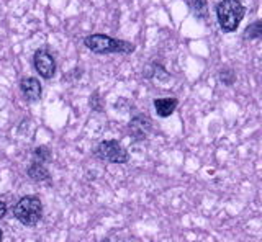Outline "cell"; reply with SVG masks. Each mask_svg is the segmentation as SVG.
Listing matches in <instances>:
<instances>
[{
	"instance_id": "obj_5",
	"label": "cell",
	"mask_w": 262,
	"mask_h": 242,
	"mask_svg": "<svg viewBox=\"0 0 262 242\" xmlns=\"http://www.w3.org/2000/svg\"><path fill=\"white\" fill-rule=\"evenodd\" d=\"M33 66L35 70L43 79H51L56 74V61L54 56L48 50H38L33 54Z\"/></svg>"
},
{
	"instance_id": "obj_3",
	"label": "cell",
	"mask_w": 262,
	"mask_h": 242,
	"mask_svg": "<svg viewBox=\"0 0 262 242\" xmlns=\"http://www.w3.org/2000/svg\"><path fill=\"white\" fill-rule=\"evenodd\" d=\"M13 214L25 226H36L43 217V205L38 197H23L13 208Z\"/></svg>"
},
{
	"instance_id": "obj_2",
	"label": "cell",
	"mask_w": 262,
	"mask_h": 242,
	"mask_svg": "<svg viewBox=\"0 0 262 242\" xmlns=\"http://www.w3.org/2000/svg\"><path fill=\"white\" fill-rule=\"evenodd\" d=\"M246 9L239 0H221L216 5V18L225 33H233L244 18Z\"/></svg>"
},
{
	"instance_id": "obj_14",
	"label": "cell",
	"mask_w": 262,
	"mask_h": 242,
	"mask_svg": "<svg viewBox=\"0 0 262 242\" xmlns=\"http://www.w3.org/2000/svg\"><path fill=\"white\" fill-rule=\"evenodd\" d=\"M7 214V205L4 203V201H0V220Z\"/></svg>"
},
{
	"instance_id": "obj_6",
	"label": "cell",
	"mask_w": 262,
	"mask_h": 242,
	"mask_svg": "<svg viewBox=\"0 0 262 242\" xmlns=\"http://www.w3.org/2000/svg\"><path fill=\"white\" fill-rule=\"evenodd\" d=\"M151 130H152L151 119L146 116H141V115L135 116L129 123V133L136 141H144L147 136H149Z\"/></svg>"
},
{
	"instance_id": "obj_4",
	"label": "cell",
	"mask_w": 262,
	"mask_h": 242,
	"mask_svg": "<svg viewBox=\"0 0 262 242\" xmlns=\"http://www.w3.org/2000/svg\"><path fill=\"white\" fill-rule=\"evenodd\" d=\"M95 156L100 160H105V162H110V164H125L129 160L126 149L115 139L102 141L98 144V148L95 149Z\"/></svg>"
},
{
	"instance_id": "obj_7",
	"label": "cell",
	"mask_w": 262,
	"mask_h": 242,
	"mask_svg": "<svg viewBox=\"0 0 262 242\" xmlns=\"http://www.w3.org/2000/svg\"><path fill=\"white\" fill-rule=\"evenodd\" d=\"M20 90L28 102H38L41 99V84L36 77H23L20 80Z\"/></svg>"
},
{
	"instance_id": "obj_8",
	"label": "cell",
	"mask_w": 262,
	"mask_h": 242,
	"mask_svg": "<svg viewBox=\"0 0 262 242\" xmlns=\"http://www.w3.org/2000/svg\"><path fill=\"white\" fill-rule=\"evenodd\" d=\"M179 107V100L174 99V96H166V99H156L154 100V108L156 113L161 118H167L172 113L176 111V108Z\"/></svg>"
},
{
	"instance_id": "obj_1",
	"label": "cell",
	"mask_w": 262,
	"mask_h": 242,
	"mask_svg": "<svg viewBox=\"0 0 262 242\" xmlns=\"http://www.w3.org/2000/svg\"><path fill=\"white\" fill-rule=\"evenodd\" d=\"M84 44L95 54H115V53L129 54L135 51V44L123 41V39L112 38L103 33H95V35L85 36Z\"/></svg>"
},
{
	"instance_id": "obj_12",
	"label": "cell",
	"mask_w": 262,
	"mask_h": 242,
	"mask_svg": "<svg viewBox=\"0 0 262 242\" xmlns=\"http://www.w3.org/2000/svg\"><path fill=\"white\" fill-rule=\"evenodd\" d=\"M33 159H35L36 164H46L51 160V152H49V149L45 146L36 148L35 151H33Z\"/></svg>"
},
{
	"instance_id": "obj_10",
	"label": "cell",
	"mask_w": 262,
	"mask_h": 242,
	"mask_svg": "<svg viewBox=\"0 0 262 242\" xmlns=\"http://www.w3.org/2000/svg\"><path fill=\"white\" fill-rule=\"evenodd\" d=\"M28 175L35 182H48L49 180V171L45 167V164L33 162L28 168Z\"/></svg>"
},
{
	"instance_id": "obj_11",
	"label": "cell",
	"mask_w": 262,
	"mask_h": 242,
	"mask_svg": "<svg viewBox=\"0 0 262 242\" xmlns=\"http://www.w3.org/2000/svg\"><path fill=\"white\" fill-rule=\"evenodd\" d=\"M262 35V21L256 20L244 30V39H257Z\"/></svg>"
},
{
	"instance_id": "obj_15",
	"label": "cell",
	"mask_w": 262,
	"mask_h": 242,
	"mask_svg": "<svg viewBox=\"0 0 262 242\" xmlns=\"http://www.w3.org/2000/svg\"><path fill=\"white\" fill-rule=\"evenodd\" d=\"M2 237H4V234H2V229H0V240H2Z\"/></svg>"
},
{
	"instance_id": "obj_13",
	"label": "cell",
	"mask_w": 262,
	"mask_h": 242,
	"mask_svg": "<svg viewBox=\"0 0 262 242\" xmlns=\"http://www.w3.org/2000/svg\"><path fill=\"white\" fill-rule=\"evenodd\" d=\"M220 80L223 82V85L231 87L234 84V80H236V76H234V72L231 69H223V70H220Z\"/></svg>"
},
{
	"instance_id": "obj_9",
	"label": "cell",
	"mask_w": 262,
	"mask_h": 242,
	"mask_svg": "<svg viewBox=\"0 0 262 242\" xmlns=\"http://www.w3.org/2000/svg\"><path fill=\"white\" fill-rule=\"evenodd\" d=\"M187 5L192 15L199 20H205L208 15V0H187Z\"/></svg>"
}]
</instances>
